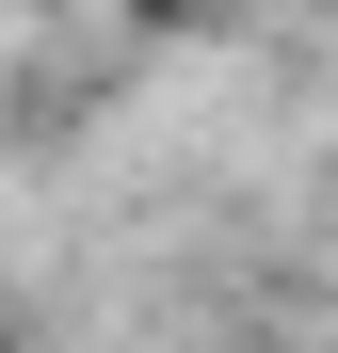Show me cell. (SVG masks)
I'll return each instance as SVG.
<instances>
[{"instance_id": "cell-2", "label": "cell", "mask_w": 338, "mask_h": 353, "mask_svg": "<svg viewBox=\"0 0 338 353\" xmlns=\"http://www.w3.org/2000/svg\"><path fill=\"white\" fill-rule=\"evenodd\" d=\"M0 353H17V337H0Z\"/></svg>"}, {"instance_id": "cell-1", "label": "cell", "mask_w": 338, "mask_h": 353, "mask_svg": "<svg viewBox=\"0 0 338 353\" xmlns=\"http://www.w3.org/2000/svg\"><path fill=\"white\" fill-rule=\"evenodd\" d=\"M129 17H178V0H129Z\"/></svg>"}]
</instances>
